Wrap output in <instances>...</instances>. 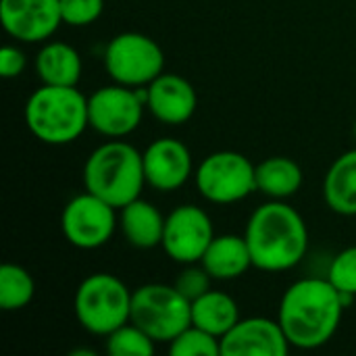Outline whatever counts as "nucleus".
<instances>
[{"mask_svg": "<svg viewBox=\"0 0 356 356\" xmlns=\"http://www.w3.org/2000/svg\"><path fill=\"white\" fill-rule=\"evenodd\" d=\"M0 21L19 42H46L63 23L60 0H0Z\"/></svg>", "mask_w": 356, "mask_h": 356, "instance_id": "obj_12", "label": "nucleus"}, {"mask_svg": "<svg viewBox=\"0 0 356 356\" xmlns=\"http://www.w3.org/2000/svg\"><path fill=\"white\" fill-rule=\"evenodd\" d=\"M202 198L215 204H234L257 192V165L236 150L209 154L194 171Z\"/></svg>", "mask_w": 356, "mask_h": 356, "instance_id": "obj_8", "label": "nucleus"}, {"mask_svg": "<svg viewBox=\"0 0 356 356\" xmlns=\"http://www.w3.org/2000/svg\"><path fill=\"white\" fill-rule=\"evenodd\" d=\"M200 265L209 271L213 280H219V282L242 277L252 267V257H250L246 238L234 236V234L215 236Z\"/></svg>", "mask_w": 356, "mask_h": 356, "instance_id": "obj_17", "label": "nucleus"}, {"mask_svg": "<svg viewBox=\"0 0 356 356\" xmlns=\"http://www.w3.org/2000/svg\"><path fill=\"white\" fill-rule=\"evenodd\" d=\"M240 321L238 302L217 290H209L200 298L192 300V325L217 336L219 340Z\"/></svg>", "mask_w": 356, "mask_h": 356, "instance_id": "obj_21", "label": "nucleus"}, {"mask_svg": "<svg viewBox=\"0 0 356 356\" xmlns=\"http://www.w3.org/2000/svg\"><path fill=\"white\" fill-rule=\"evenodd\" d=\"M325 204L344 217H356V148L340 154L323 179Z\"/></svg>", "mask_w": 356, "mask_h": 356, "instance_id": "obj_19", "label": "nucleus"}, {"mask_svg": "<svg viewBox=\"0 0 356 356\" xmlns=\"http://www.w3.org/2000/svg\"><path fill=\"white\" fill-rule=\"evenodd\" d=\"M25 125L44 144H71L90 127L88 96L77 86L42 83L25 102Z\"/></svg>", "mask_w": 356, "mask_h": 356, "instance_id": "obj_4", "label": "nucleus"}, {"mask_svg": "<svg viewBox=\"0 0 356 356\" xmlns=\"http://www.w3.org/2000/svg\"><path fill=\"white\" fill-rule=\"evenodd\" d=\"M198 96L194 86L177 73H161L148 86V108L165 125L188 123L196 111Z\"/></svg>", "mask_w": 356, "mask_h": 356, "instance_id": "obj_15", "label": "nucleus"}, {"mask_svg": "<svg viewBox=\"0 0 356 356\" xmlns=\"http://www.w3.org/2000/svg\"><path fill=\"white\" fill-rule=\"evenodd\" d=\"M355 296L342 294L327 277H302L282 296L277 321L292 348L315 350L338 332Z\"/></svg>", "mask_w": 356, "mask_h": 356, "instance_id": "obj_1", "label": "nucleus"}, {"mask_svg": "<svg viewBox=\"0 0 356 356\" xmlns=\"http://www.w3.org/2000/svg\"><path fill=\"white\" fill-rule=\"evenodd\" d=\"M355 138H356V121H355Z\"/></svg>", "mask_w": 356, "mask_h": 356, "instance_id": "obj_29", "label": "nucleus"}, {"mask_svg": "<svg viewBox=\"0 0 356 356\" xmlns=\"http://www.w3.org/2000/svg\"><path fill=\"white\" fill-rule=\"evenodd\" d=\"M327 280L342 292L356 298V246L338 252L327 269Z\"/></svg>", "mask_w": 356, "mask_h": 356, "instance_id": "obj_25", "label": "nucleus"}, {"mask_svg": "<svg viewBox=\"0 0 356 356\" xmlns=\"http://www.w3.org/2000/svg\"><path fill=\"white\" fill-rule=\"evenodd\" d=\"M81 173L86 190L100 196L117 211L140 198L146 186L142 152L115 138L90 152Z\"/></svg>", "mask_w": 356, "mask_h": 356, "instance_id": "obj_3", "label": "nucleus"}, {"mask_svg": "<svg viewBox=\"0 0 356 356\" xmlns=\"http://www.w3.org/2000/svg\"><path fill=\"white\" fill-rule=\"evenodd\" d=\"M146 102L138 96L136 88L121 83L98 88L88 96L90 127L106 138H125L134 134L144 117Z\"/></svg>", "mask_w": 356, "mask_h": 356, "instance_id": "obj_10", "label": "nucleus"}, {"mask_svg": "<svg viewBox=\"0 0 356 356\" xmlns=\"http://www.w3.org/2000/svg\"><path fill=\"white\" fill-rule=\"evenodd\" d=\"M290 348L280 321L267 317L240 319L221 338V356H286Z\"/></svg>", "mask_w": 356, "mask_h": 356, "instance_id": "obj_13", "label": "nucleus"}, {"mask_svg": "<svg viewBox=\"0 0 356 356\" xmlns=\"http://www.w3.org/2000/svg\"><path fill=\"white\" fill-rule=\"evenodd\" d=\"M211 282H213V277L209 275V271L202 265L192 263V265H186V269L177 275L173 286L192 302L211 290Z\"/></svg>", "mask_w": 356, "mask_h": 356, "instance_id": "obj_27", "label": "nucleus"}, {"mask_svg": "<svg viewBox=\"0 0 356 356\" xmlns=\"http://www.w3.org/2000/svg\"><path fill=\"white\" fill-rule=\"evenodd\" d=\"M35 71L46 86H77L83 63L73 46L65 42H46L35 56Z\"/></svg>", "mask_w": 356, "mask_h": 356, "instance_id": "obj_18", "label": "nucleus"}, {"mask_svg": "<svg viewBox=\"0 0 356 356\" xmlns=\"http://www.w3.org/2000/svg\"><path fill=\"white\" fill-rule=\"evenodd\" d=\"M104 10V0H60L63 23L71 27H86L100 19Z\"/></svg>", "mask_w": 356, "mask_h": 356, "instance_id": "obj_26", "label": "nucleus"}, {"mask_svg": "<svg viewBox=\"0 0 356 356\" xmlns=\"http://www.w3.org/2000/svg\"><path fill=\"white\" fill-rule=\"evenodd\" d=\"M25 65H27V58L17 46H4L0 50V75L4 79L19 77L25 71Z\"/></svg>", "mask_w": 356, "mask_h": 356, "instance_id": "obj_28", "label": "nucleus"}, {"mask_svg": "<svg viewBox=\"0 0 356 356\" xmlns=\"http://www.w3.org/2000/svg\"><path fill=\"white\" fill-rule=\"evenodd\" d=\"M169 353L173 356H219L221 340L196 325H190L169 342Z\"/></svg>", "mask_w": 356, "mask_h": 356, "instance_id": "obj_24", "label": "nucleus"}, {"mask_svg": "<svg viewBox=\"0 0 356 356\" xmlns=\"http://www.w3.org/2000/svg\"><path fill=\"white\" fill-rule=\"evenodd\" d=\"M146 184L159 192L179 190L194 173V163L188 146L175 138H159L144 152Z\"/></svg>", "mask_w": 356, "mask_h": 356, "instance_id": "obj_14", "label": "nucleus"}, {"mask_svg": "<svg viewBox=\"0 0 356 356\" xmlns=\"http://www.w3.org/2000/svg\"><path fill=\"white\" fill-rule=\"evenodd\" d=\"M131 323L142 327L156 344H169L192 325V302L167 284H146L131 294Z\"/></svg>", "mask_w": 356, "mask_h": 356, "instance_id": "obj_6", "label": "nucleus"}, {"mask_svg": "<svg viewBox=\"0 0 356 356\" xmlns=\"http://www.w3.org/2000/svg\"><path fill=\"white\" fill-rule=\"evenodd\" d=\"M117 227V209L92 192L73 196L60 213V232L65 240L79 250L104 246Z\"/></svg>", "mask_w": 356, "mask_h": 356, "instance_id": "obj_9", "label": "nucleus"}, {"mask_svg": "<svg viewBox=\"0 0 356 356\" xmlns=\"http://www.w3.org/2000/svg\"><path fill=\"white\" fill-rule=\"evenodd\" d=\"M213 238V221L207 211L196 204H181L167 215L161 246L171 261L192 265L202 261Z\"/></svg>", "mask_w": 356, "mask_h": 356, "instance_id": "obj_11", "label": "nucleus"}, {"mask_svg": "<svg viewBox=\"0 0 356 356\" xmlns=\"http://www.w3.org/2000/svg\"><path fill=\"white\" fill-rule=\"evenodd\" d=\"M119 211V227L129 246L150 250L163 244L167 217H163V213L152 202L140 196Z\"/></svg>", "mask_w": 356, "mask_h": 356, "instance_id": "obj_16", "label": "nucleus"}, {"mask_svg": "<svg viewBox=\"0 0 356 356\" xmlns=\"http://www.w3.org/2000/svg\"><path fill=\"white\" fill-rule=\"evenodd\" d=\"M129 288L113 273H92L75 290L73 311L92 336H108L131 317Z\"/></svg>", "mask_w": 356, "mask_h": 356, "instance_id": "obj_5", "label": "nucleus"}, {"mask_svg": "<svg viewBox=\"0 0 356 356\" xmlns=\"http://www.w3.org/2000/svg\"><path fill=\"white\" fill-rule=\"evenodd\" d=\"M244 238L252 267L282 273L300 265L309 250V229L302 215L284 200L261 204L248 219Z\"/></svg>", "mask_w": 356, "mask_h": 356, "instance_id": "obj_2", "label": "nucleus"}, {"mask_svg": "<svg viewBox=\"0 0 356 356\" xmlns=\"http://www.w3.org/2000/svg\"><path fill=\"white\" fill-rule=\"evenodd\" d=\"M104 69L115 83L142 88L165 73V54L150 35L123 31L108 42L104 50Z\"/></svg>", "mask_w": 356, "mask_h": 356, "instance_id": "obj_7", "label": "nucleus"}, {"mask_svg": "<svg viewBox=\"0 0 356 356\" xmlns=\"http://www.w3.org/2000/svg\"><path fill=\"white\" fill-rule=\"evenodd\" d=\"M302 181V169L290 156H269L257 165V192L271 200H286L294 196Z\"/></svg>", "mask_w": 356, "mask_h": 356, "instance_id": "obj_20", "label": "nucleus"}, {"mask_svg": "<svg viewBox=\"0 0 356 356\" xmlns=\"http://www.w3.org/2000/svg\"><path fill=\"white\" fill-rule=\"evenodd\" d=\"M154 344L156 342L131 321L106 336V353L111 356H152Z\"/></svg>", "mask_w": 356, "mask_h": 356, "instance_id": "obj_23", "label": "nucleus"}, {"mask_svg": "<svg viewBox=\"0 0 356 356\" xmlns=\"http://www.w3.org/2000/svg\"><path fill=\"white\" fill-rule=\"evenodd\" d=\"M35 294V284L29 271L21 265L4 263L0 267V309L2 311H21L25 309Z\"/></svg>", "mask_w": 356, "mask_h": 356, "instance_id": "obj_22", "label": "nucleus"}]
</instances>
